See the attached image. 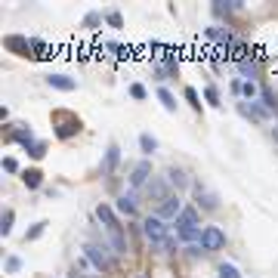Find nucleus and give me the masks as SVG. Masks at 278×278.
<instances>
[{
    "label": "nucleus",
    "instance_id": "6",
    "mask_svg": "<svg viewBox=\"0 0 278 278\" xmlns=\"http://www.w3.org/2000/svg\"><path fill=\"white\" fill-rule=\"evenodd\" d=\"M148 176H152V161H139V164L133 167V173H130V185L139 189V185L148 182Z\"/></svg>",
    "mask_w": 278,
    "mask_h": 278
},
{
    "label": "nucleus",
    "instance_id": "1",
    "mask_svg": "<svg viewBox=\"0 0 278 278\" xmlns=\"http://www.w3.org/2000/svg\"><path fill=\"white\" fill-rule=\"evenodd\" d=\"M142 232H145V238L152 241V244H161V241H167V238H170V226H167L161 216H155V213L142 223Z\"/></svg>",
    "mask_w": 278,
    "mask_h": 278
},
{
    "label": "nucleus",
    "instance_id": "28",
    "mask_svg": "<svg viewBox=\"0 0 278 278\" xmlns=\"http://www.w3.org/2000/svg\"><path fill=\"white\" fill-rule=\"evenodd\" d=\"M204 99L210 102L213 108H219V105H223V102H219V93H216V87H204Z\"/></svg>",
    "mask_w": 278,
    "mask_h": 278
},
{
    "label": "nucleus",
    "instance_id": "33",
    "mask_svg": "<svg viewBox=\"0 0 278 278\" xmlns=\"http://www.w3.org/2000/svg\"><path fill=\"white\" fill-rule=\"evenodd\" d=\"M31 50H34V56H43L46 43H43V40H37V37H31Z\"/></svg>",
    "mask_w": 278,
    "mask_h": 278
},
{
    "label": "nucleus",
    "instance_id": "22",
    "mask_svg": "<svg viewBox=\"0 0 278 278\" xmlns=\"http://www.w3.org/2000/svg\"><path fill=\"white\" fill-rule=\"evenodd\" d=\"M111 247H114V253H127V238H124V232H111Z\"/></svg>",
    "mask_w": 278,
    "mask_h": 278
},
{
    "label": "nucleus",
    "instance_id": "21",
    "mask_svg": "<svg viewBox=\"0 0 278 278\" xmlns=\"http://www.w3.org/2000/svg\"><path fill=\"white\" fill-rule=\"evenodd\" d=\"M13 219H16L13 210H3V216H0V235H9V232H13Z\"/></svg>",
    "mask_w": 278,
    "mask_h": 278
},
{
    "label": "nucleus",
    "instance_id": "29",
    "mask_svg": "<svg viewBox=\"0 0 278 278\" xmlns=\"http://www.w3.org/2000/svg\"><path fill=\"white\" fill-rule=\"evenodd\" d=\"M263 102H266V108H269V111H275V108H278V102H275V93H272L269 87H263Z\"/></svg>",
    "mask_w": 278,
    "mask_h": 278
},
{
    "label": "nucleus",
    "instance_id": "18",
    "mask_svg": "<svg viewBox=\"0 0 278 278\" xmlns=\"http://www.w3.org/2000/svg\"><path fill=\"white\" fill-rule=\"evenodd\" d=\"M176 226H198V210H192V207H185V210L179 213Z\"/></svg>",
    "mask_w": 278,
    "mask_h": 278
},
{
    "label": "nucleus",
    "instance_id": "4",
    "mask_svg": "<svg viewBox=\"0 0 278 278\" xmlns=\"http://www.w3.org/2000/svg\"><path fill=\"white\" fill-rule=\"evenodd\" d=\"M179 213H182V201H179V195H170L167 201H161L158 204V210H155V216H161V219H179Z\"/></svg>",
    "mask_w": 278,
    "mask_h": 278
},
{
    "label": "nucleus",
    "instance_id": "16",
    "mask_svg": "<svg viewBox=\"0 0 278 278\" xmlns=\"http://www.w3.org/2000/svg\"><path fill=\"white\" fill-rule=\"evenodd\" d=\"M118 210L124 216H133L136 213V198H133V195H121V198H118Z\"/></svg>",
    "mask_w": 278,
    "mask_h": 278
},
{
    "label": "nucleus",
    "instance_id": "32",
    "mask_svg": "<svg viewBox=\"0 0 278 278\" xmlns=\"http://www.w3.org/2000/svg\"><path fill=\"white\" fill-rule=\"evenodd\" d=\"M105 19H108V25H111V28H121V25H124V19H121V13H114V9H111V13H108Z\"/></svg>",
    "mask_w": 278,
    "mask_h": 278
},
{
    "label": "nucleus",
    "instance_id": "36",
    "mask_svg": "<svg viewBox=\"0 0 278 278\" xmlns=\"http://www.w3.org/2000/svg\"><path fill=\"white\" fill-rule=\"evenodd\" d=\"M173 247H176V241H173V238L161 241V253H173Z\"/></svg>",
    "mask_w": 278,
    "mask_h": 278
},
{
    "label": "nucleus",
    "instance_id": "11",
    "mask_svg": "<svg viewBox=\"0 0 278 278\" xmlns=\"http://www.w3.org/2000/svg\"><path fill=\"white\" fill-rule=\"evenodd\" d=\"M204 229L201 226H176V238L179 241H201Z\"/></svg>",
    "mask_w": 278,
    "mask_h": 278
},
{
    "label": "nucleus",
    "instance_id": "38",
    "mask_svg": "<svg viewBox=\"0 0 278 278\" xmlns=\"http://www.w3.org/2000/svg\"><path fill=\"white\" fill-rule=\"evenodd\" d=\"M136 278H148V275H136Z\"/></svg>",
    "mask_w": 278,
    "mask_h": 278
},
{
    "label": "nucleus",
    "instance_id": "13",
    "mask_svg": "<svg viewBox=\"0 0 278 278\" xmlns=\"http://www.w3.org/2000/svg\"><path fill=\"white\" fill-rule=\"evenodd\" d=\"M167 182H170V185H176V189H185V185H189V176H185V170L170 167V170H167Z\"/></svg>",
    "mask_w": 278,
    "mask_h": 278
},
{
    "label": "nucleus",
    "instance_id": "35",
    "mask_svg": "<svg viewBox=\"0 0 278 278\" xmlns=\"http://www.w3.org/2000/svg\"><path fill=\"white\" fill-rule=\"evenodd\" d=\"M19 266H22L19 257H9V260H6V272H19Z\"/></svg>",
    "mask_w": 278,
    "mask_h": 278
},
{
    "label": "nucleus",
    "instance_id": "19",
    "mask_svg": "<svg viewBox=\"0 0 278 278\" xmlns=\"http://www.w3.org/2000/svg\"><path fill=\"white\" fill-rule=\"evenodd\" d=\"M158 99H161V105H164L167 111H176V99H173V93H170V90L161 87V90H158Z\"/></svg>",
    "mask_w": 278,
    "mask_h": 278
},
{
    "label": "nucleus",
    "instance_id": "26",
    "mask_svg": "<svg viewBox=\"0 0 278 278\" xmlns=\"http://www.w3.org/2000/svg\"><path fill=\"white\" fill-rule=\"evenodd\" d=\"M219 278H241V272L235 269V266H232V263H223V266H219Z\"/></svg>",
    "mask_w": 278,
    "mask_h": 278
},
{
    "label": "nucleus",
    "instance_id": "8",
    "mask_svg": "<svg viewBox=\"0 0 278 278\" xmlns=\"http://www.w3.org/2000/svg\"><path fill=\"white\" fill-rule=\"evenodd\" d=\"M195 198H198L201 210H216V207H219V198H216L213 192H207L204 185H195Z\"/></svg>",
    "mask_w": 278,
    "mask_h": 278
},
{
    "label": "nucleus",
    "instance_id": "15",
    "mask_svg": "<svg viewBox=\"0 0 278 278\" xmlns=\"http://www.w3.org/2000/svg\"><path fill=\"white\" fill-rule=\"evenodd\" d=\"M22 182H25L28 189H40V182H43V173H40L37 167H34V170H25V173H22Z\"/></svg>",
    "mask_w": 278,
    "mask_h": 278
},
{
    "label": "nucleus",
    "instance_id": "12",
    "mask_svg": "<svg viewBox=\"0 0 278 278\" xmlns=\"http://www.w3.org/2000/svg\"><path fill=\"white\" fill-rule=\"evenodd\" d=\"M207 37L210 40H216L219 46H223V50L229 53V43H232V34L226 31V28H207Z\"/></svg>",
    "mask_w": 278,
    "mask_h": 278
},
{
    "label": "nucleus",
    "instance_id": "24",
    "mask_svg": "<svg viewBox=\"0 0 278 278\" xmlns=\"http://www.w3.org/2000/svg\"><path fill=\"white\" fill-rule=\"evenodd\" d=\"M185 102L195 108V111H201V102H198V90L195 87H185Z\"/></svg>",
    "mask_w": 278,
    "mask_h": 278
},
{
    "label": "nucleus",
    "instance_id": "14",
    "mask_svg": "<svg viewBox=\"0 0 278 278\" xmlns=\"http://www.w3.org/2000/svg\"><path fill=\"white\" fill-rule=\"evenodd\" d=\"M118 161H121V148L118 145H108V152H105V164H102V170H105V173H111L114 167H118Z\"/></svg>",
    "mask_w": 278,
    "mask_h": 278
},
{
    "label": "nucleus",
    "instance_id": "7",
    "mask_svg": "<svg viewBox=\"0 0 278 278\" xmlns=\"http://www.w3.org/2000/svg\"><path fill=\"white\" fill-rule=\"evenodd\" d=\"M148 198H152V201H167L170 198V185L164 182V179H161V176H155L152 182H148Z\"/></svg>",
    "mask_w": 278,
    "mask_h": 278
},
{
    "label": "nucleus",
    "instance_id": "3",
    "mask_svg": "<svg viewBox=\"0 0 278 278\" xmlns=\"http://www.w3.org/2000/svg\"><path fill=\"white\" fill-rule=\"evenodd\" d=\"M84 250H87V257L93 260V266H96L99 272H108L111 266H114V260H111V253H108V247H99V244H87Z\"/></svg>",
    "mask_w": 278,
    "mask_h": 278
},
{
    "label": "nucleus",
    "instance_id": "17",
    "mask_svg": "<svg viewBox=\"0 0 278 278\" xmlns=\"http://www.w3.org/2000/svg\"><path fill=\"white\" fill-rule=\"evenodd\" d=\"M241 111H244V114H253V118H257V121H266V118H269V108H263V105H257V102H250V105H241Z\"/></svg>",
    "mask_w": 278,
    "mask_h": 278
},
{
    "label": "nucleus",
    "instance_id": "9",
    "mask_svg": "<svg viewBox=\"0 0 278 278\" xmlns=\"http://www.w3.org/2000/svg\"><path fill=\"white\" fill-rule=\"evenodd\" d=\"M3 43H6V50H9V53H16V56H28V50H31V40H28V37H22V34H9Z\"/></svg>",
    "mask_w": 278,
    "mask_h": 278
},
{
    "label": "nucleus",
    "instance_id": "10",
    "mask_svg": "<svg viewBox=\"0 0 278 278\" xmlns=\"http://www.w3.org/2000/svg\"><path fill=\"white\" fill-rule=\"evenodd\" d=\"M46 84L56 87V90H65V93L77 90V80H74V77H68V74H50V77H46Z\"/></svg>",
    "mask_w": 278,
    "mask_h": 278
},
{
    "label": "nucleus",
    "instance_id": "31",
    "mask_svg": "<svg viewBox=\"0 0 278 278\" xmlns=\"http://www.w3.org/2000/svg\"><path fill=\"white\" fill-rule=\"evenodd\" d=\"M241 96H247L253 102V96H257V84H253V80H244V84H241Z\"/></svg>",
    "mask_w": 278,
    "mask_h": 278
},
{
    "label": "nucleus",
    "instance_id": "37",
    "mask_svg": "<svg viewBox=\"0 0 278 278\" xmlns=\"http://www.w3.org/2000/svg\"><path fill=\"white\" fill-rule=\"evenodd\" d=\"M3 170H9V173H16V170H19V164H16V158H3Z\"/></svg>",
    "mask_w": 278,
    "mask_h": 278
},
{
    "label": "nucleus",
    "instance_id": "34",
    "mask_svg": "<svg viewBox=\"0 0 278 278\" xmlns=\"http://www.w3.org/2000/svg\"><path fill=\"white\" fill-rule=\"evenodd\" d=\"M130 96H133V99H145V87H142V84H133V87H130Z\"/></svg>",
    "mask_w": 278,
    "mask_h": 278
},
{
    "label": "nucleus",
    "instance_id": "5",
    "mask_svg": "<svg viewBox=\"0 0 278 278\" xmlns=\"http://www.w3.org/2000/svg\"><path fill=\"white\" fill-rule=\"evenodd\" d=\"M96 216H99V223L108 229V235H111V232H121V223H118V216H114V210H111L108 204H99L96 207Z\"/></svg>",
    "mask_w": 278,
    "mask_h": 278
},
{
    "label": "nucleus",
    "instance_id": "2",
    "mask_svg": "<svg viewBox=\"0 0 278 278\" xmlns=\"http://www.w3.org/2000/svg\"><path fill=\"white\" fill-rule=\"evenodd\" d=\"M226 244V232L219 226H204V235H201V247L204 253H213V250H223Z\"/></svg>",
    "mask_w": 278,
    "mask_h": 278
},
{
    "label": "nucleus",
    "instance_id": "30",
    "mask_svg": "<svg viewBox=\"0 0 278 278\" xmlns=\"http://www.w3.org/2000/svg\"><path fill=\"white\" fill-rule=\"evenodd\" d=\"M77 130H80V124H77V121H71V124H65V127H59V136H62V139H68V136H74Z\"/></svg>",
    "mask_w": 278,
    "mask_h": 278
},
{
    "label": "nucleus",
    "instance_id": "27",
    "mask_svg": "<svg viewBox=\"0 0 278 278\" xmlns=\"http://www.w3.org/2000/svg\"><path fill=\"white\" fill-rule=\"evenodd\" d=\"M43 229H46L43 219H40V223H34V229H28V232H25V241H37V238L43 235Z\"/></svg>",
    "mask_w": 278,
    "mask_h": 278
},
{
    "label": "nucleus",
    "instance_id": "20",
    "mask_svg": "<svg viewBox=\"0 0 278 278\" xmlns=\"http://www.w3.org/2000/svg\"><path fill=\"white\" fill-rule=\"evenodd\" d=\"M139 145H142V152H145V155H152L155 148H158V139H155L152 133H142V136H139Z\"/></svg>",
    "mask_w": 278,
    "mask_h": 278
},
{
    "label": "nucleus",
    "instance_id": "25",
    "mask_svg": "<svg viewBox=\"0 0 278 278\" xmlns=\"http://www.w3.org/2000/svg\"><path fill=\"white\" fill-rule=\"evenodd\" d=\"M28 155H31V158H43V155H46V142H40V139H34V142L28 145Z\"/></svg>",
    "mask_w": 278,
    "mask_h": 278
},
{
    "label": "nucleus",
    "instance_id": "23",
    "mask_svg": "<svg viewBox=\"0 0 278 278\" xmlns=\"http://www.w3.org/2000/svg\"><path fill=\"white\" fill-rule=\"evenodd\" d=\"M229 56H232L235 62H244V59H247V43H244V40H238L235 46H232V53H229Z\"/></svg>",
    "mask_w": 278,
    "mask_h": 278
}]
</instances>
